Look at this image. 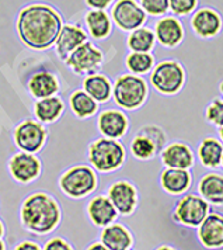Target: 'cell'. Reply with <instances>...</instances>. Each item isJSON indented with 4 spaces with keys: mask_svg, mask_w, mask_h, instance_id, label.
<instances>
[{
    "mask_svg": "<svg viewBox=\"0 0 223 250\" xmlns=\"http://www.w3.org/2000/svg\"><path fill=\"white\" fill-rule=\"evenodd\" d=\"M3 232H4V230H3V225H1V222H0V238L3 236Z\"/></svg>",
    "mask_w": 223,
    "mask_h": 250,
    "instance_id": "42",
    "label": "cell"
},
{
    "mask_svg": "<svg viewBox=\"0 0 223 250\" xmlns=\"http://www.w3.org/2000/svg\"><path fill=\"white\" fill-rule=\"evenodd\" d=\"M28 89L34 97H38L40 100L46 99L58 91V80L49 72H37L30 79Z\"/></svg>",
    "mask_w": 223,
    "mask_h": 250,
    "instance_id": "23",
    "label": "cell"
},
{
    "mask_svg": "<svg viewBox=\"0 0 223 250\" xmlns=\"http://www.w3.org/2000/svg\"><path fill=\"white\" fill-rule=\"evenodd\" d=\"M223 145L216 138H205L198 146V158L208 169H216L221 165Z\"/></svg>",
    "mask_w": 223,
    "mask_h": 250,
    "instance_id": "24",
    "label": "cell"
},
{
    "mask_svg": "<svg viewBox=\"0 0 223 250\" xmlns=\"http://www.w3.org/2000/svg\"><path fill=\"white\" fill-rule=\"evenodd\" d=\"M205 117L211 124L216 126H223V100L215 99L209 103V105L205 110Z\"/></svg>",
    "mask_w": 223,
    "mask_h": 250,
    "instance_id": "32",
    "label": "cell"
},
{
    "mask_svg": "<svg viewBox=\"0 0 223 250\" xmlns=\"http://www.w3.org/2000/svg\"><path fill=\"white\" fill-rule=\"evenodd\" d=\"M219 137H221V139L223 141V126H221V128H219Z\"/></svg>",
    "mask_w": 223,
    "mask_h": 250,
    "instance_id": "41",
    "label": "cell"
},
{
    "mask_svg": "<svg viewBox=\"0 0 223 250\" xmlns=\"http://www.w3.org/2000/svg\"><path fill=\"white\" fill-rule=\"evenodd\" d=\"M87 250H108L102 243H100V242H96V243H91L89 248H87Z\"/></svg>",
    "mask_w": 223,
    "mask_h": 250,
    "instance_id": "39",
    "label": "cell"
},
{
    "mask_svg": "<svg viewBox=\"0 0 223 250\" xmlns=\"http://www.w3.org/2000/svg\"><path fill=\"white\" fill-rule=\"evenodd\" d=\"M198 0H168V9L176 16H188L195 10Z\"/></svg>",
    "mask_w": 223,
    "mask_h": 250,
    "instance_id": "34",
    "label": "cell"
},
{
    "mask_svg": "<svg viewBox=\"0 0 223 250\" xmlns=\"http://www.w3.org/2000/svg\"><path fill=\"white\" fill-rule=\"evenodd\" d=\"M84 90L89 94L93 100L97 102H107L111 96V83L102 75H90L86 78L84 83Z\"/></svg>",
    "mask_w": 223,
    "mask_h": 250,
    "instance_id": "26",
    "label": "cell"
},
{
    "mask_svg": "<svg viewBox=\"0 0 223 250\" xmlns=\"http://www.w3.org/2000/svg\"><path fill=\"white\" fill-rule=\"evenodd\" d=\"M160 184L168 194L179 195L185 193L191 186L190 171L181 169H166L160 176Z\"/></svg>",
    "mask_w": 223,
    "mask_h": 250,
    "instance_id": "22",
    "label": "cell"
},
{
    "mask_svg": "<svg viewBox=\"0 0 223 250\" xmlns=\"http://www.w3.org/2000/svg\"><path fill=\"white\" fill-rule=\"evenodd\" d=\"M131 150L134 153L135 158L141 160H147L155 156L156 153V145L155 142L149 137H146L143 134H138L134 138L132 144H131Z\"/></svg>",
    "mask_w": 223,
    "mask_h": 250,
    "instance_id": "31",
    "label": "cell"
},
{
    "mask_svg": "<svg viewBox=\"0 0 223 250\" xmlns=\"http://www.w3.org/2000/svg\"><path fill=\"white\" fill-rule=\"evenodd\" d=\"M139 134H143L146 137H149L156 145V150H162L164 146V142H166V135L163 134V131L157 126H145Z\"/></svg>",
    "mask_w": 223,
    "mask_h": 250,
    "instance_id": "35",
    "label": "cell"
},
{
    "mask_svg": "<svg viewBox=\"0 0 223 250\" xmlns=\"http://www.w3.org/2000/svg\"><path fill=\"white\" fill-rule=\"evenodd\" d=\"M209 214V204L202 198L201 195L188 194L180 198L176 204L173 218L184 227L198 228L202 221Z\"/></svg>",
    "mask_w": 223,
    "mask_h": 250,
    "instance_id": "6",
    "label": "cell"
},
{
    "mask_svg": "<svg viewBox=\"0 0 223 250\" xmlns=\"http://www.w3.org/2000/svg\"><path fill=\"white\" fill-rule=\"evenodd\" d=\"M219 90H221V93H222V94H223V82H222V83H221V86H219Z\"/></svg>",
    "mask_w": 223,
    "mask_h": 250,
    "instance_id": "44",
    "label": "cell"
},
{
    "mask_svg": "<svg viewBox=\"0 0 223 250\" xmlns=\"http://www.w3.org/2000/svg\"><path fill=\"white\" fill-rule=\"evenodd\" d=\"M108 200L111 201L117 212L122 215L132 214L138 203L136 190L128 182H117L112 184L108 190Z\"/></svg>",
    "mask_w": 223,
    "mask_h": 250,
    "instance_id": "12",
    "label": "cell"
},
{
    "mask_svg": "<svg viewBox=\"0 0 223 250\" xmlns=\"http://www.w3.org/2000/svg\"><path fill=\"white\" fill-rule=\"evenodd\" d=\"M101 243L108 250H129L134 239L123 225L112 224L101 232Z\"/></svg>",
    "mask_w": 223,
    "mask_h": 250,
    "instance_id": "18",
    "label": "cell"
},
{
    "mask_svg": "<svg viewBox=\"0 0 223 250\" xmlns=\"http://www.w3.org/2000/svg\"><path fill=\"white\" fill-rule=\"evenodd\" d=\"M191 27L194 33L201 38H212L219 34L222 28V19L213 9L205 7L195 13L191 19Z\"/></svg>",
    "mask_w": 223,
    "mask_h": 250,
    "instance_id": "14",
    "label": "cell"
},
{
    "mask_svg": "<svg viewBox=\"0 0 223 250\" xmlns=\"http://www.w3.org/2000/svg\"><path fill=\"white\" fill-rule=\"evenodd\" d=\"M185 80V72L176 61H164L152 72L150 82L157 91L163 94H176L181 90Z\"/></svg>",
    "mask_w": 223,
    "mask_h": 250,
    "instance_id": "5",
    "label": "cell"
},
{
    "mask_svg": "<svg viewBox=\"0 0 223 250\" xmlns=\"http://www.w3.org/2000/svg\"><path fill=\"white\" fill-rule=\"evenodd\" d=\"M155 65V58L149 52H131L126 57V68L135 75L147 73Z\"/></svg>",
    "mask_w": 223,
    "mask_h": 250,
    "instance_id": "30",
    "label": "cell"
},
{
    "mask_svg": "<svg viewBox=\"0 0 223 250\" xmlns=\"http://www.w3.org/2000/svg\"><path fill=\"white\" fill-rule=\"evenodd\" d=\"M59 219L61 212L58 204L48 194H33L22 204V225L34 233H49L55 229Z\"/></svg>",
    "mask_w": 223,
    "mask_h": 250,
    "instance_id": "2",
    "label": "cell"
},
{
    "mask_svg": "<svg viewBox=\"0 0 223 250\" xmlns=\"http://www.w3.org/2000/svg\"><path fill=\"white\" fill-rule=\"evenodd\" d=\"M70 105L73 113L80 118L89 117L97 110L96 100H93L86 91H75L70 97Z\"/></svg>",
    "mask_w": 223,
    "mask_h": 250,
    "instance_id": "29",
    "label": "cell"
},
{
    "mask_svg": "<svg viewBox=\"0 0 223 250\" xmlns=\"http://www.w3.org/2000/svg\"><path fill=\"white\" fill-rule=\"evenodd\" d=\"M112 20L123 31H134L146 21V13L135 0H118L112 7Z\"/></svg>",
    "mask_w": 223,
    "mask_h": 250,
    "instance_id": "9",
    "label": "cell"
},
{
    "mask_svg": "<svg viewBox=\"0 0 223 250\" xmlns=\"http://www.w3.org/2000/svg\"><path fill=\"white\" fill-rule=\"evenodd\" d=\"M14 138L19 148L25 150L27 153H33L42 146L45 141V131L41 125L34 121H24L17 126Z\"/></svg>",
    "mask_w": 223,
    "mask_h": 250,
    "instance_id": "13",
    "label": "cell"
},
{
    "mask_svg": "<svg viewBox=\"0 0 223 250\" xmlns=\"http://www.w3.org/2000/svg\"><path fill=\"white\" fill-rule=\"evenodd\" d=\"M87 41V33L79 27V25H72L66 24L61 28L59 35L55 41V49L58 57L63 61H66L67 57L81 44Z\"/></svg>",
    "mask_w": 223,
    "mask_h": 250,
    "instance_id": "10",
    "label": "cell"
},
{
    "mask_svg": "<svg viewBox=\"0 0 223 250\" xmlns=\"http://www.w3.org/2000/svg\"><path fill=\"white\" fill-rule=\"evenodd\" d=\"M147 86L145 80L136 75H123L115 82L114 99L118 105L126 110H135L141 107L146 100Z\"/></svg>",
    "mask_w": 223,
    "mask_h": 250,
    "instance_id": "4",
    "label": "cell"
},
{
    "mask_svg": "<svg viewBox=\"0 0 223 250\" xmlns=\"http://www.w3.org/2000/svg\"><path fill=\"white\" fill-rule=\"evenodd\" d=\"M9 167H10L11 176L21 183L31 182L38 176L41 169L38 159H35L31 153L14 155L9 163Z\"/></svg>",
    "mask_w": 223,
    "mask_h": 250,
    "instance_id": "17",
    "label": "cell"
},
{
    "mask_svg": "<svg viewBox=\"0 0 223 250\" xmlns=\"http://www.w3.org/2000/svg\"><path fill=\"white\" fill-rule=\"evenodd\" d=\"M14 250H42L35 242H31V240H25V242H21L20 245L16 246Z\"/></svg>",
    "mask_w": 223,
    "mask_h": 250,
    "instance_id": "38",
    "label": "cell"
},
{
    "mask_svg": "<svg viewBox=\"0 0 223 250\" xmlns=\"http://www.w3.org/2000/svg\"><path fill=\"white\" fill-rule=\"evenodd\" d=\"M0 250H4V243L1 240H0Z\"/></svg>",
    "mask_w": 223,
    "mask_h": 250,
    "instance_id": "43",
    "label": "cell"
},
{
    "mask_svg": "<svg viewBox=\"0 0 223 250\" xmlns=\"http://www.w3.org/2000/svg\"><path fill=\"white\" fill-rule=\"evenodd\" d=\"M87 212H89L90 219L97 225V227H108L117 218V209L114 208L111 201L108 200V197L99 195L94 197L90 201L87 207Z\"/></svg>",
    "mask_w": 223,
    "mask_h": 250,
    "instance_id": "19",
    "label": "cell"
},
{
    "mask_svg": "<svg viewBox=\"0 0 223 250\" xmlns=\"http://www.w3.org/2000/svg\"><path fill=\"white\" fill-rule=\"evenodd\" d=\"M65 62L75 73L94 75L102 63V52L91 42L86 41L84 44L76 48Z\"/></svg>",
    "mask_w": 223,
    "mask_h": 250,
    "instance_id": "8",
    "label": "cell"
},
{
    "mask_svg": "<svg viewBox=\"0 0 223 250\" xmlns=\"http://www.w3.org/2000/svg\"><path fill=\"white\" fill-rule=\"evenodd\" d=\"M61 28V16L46 4L27 6L17 19L19 37L33 49H46L54 45Z\"/></svg>",
    "mask_w": 223,
    "mask_h": 250,
    "instance_id": "1",
    "label": "cell"
},
{
    "mask_svg": "<svg viewBox=\"0 0 223 250\" xmlns=\"http://www.w3.org/2000/svg\"><path fill=\"white\" fill-rule=\"evenodd\" d=\"M198 193L209 204H223V176L208 173L198 183Z\"/></svg>",
    "mask_w": 223,
    "mask_h": 250,
    "instance_id": "21",
    "label": "cell"
},
{
    "mask_svg": "<svg viewBox=\"0 0 223 250\" xmlns=\"http://www.w3.org/2000/svg\"><path fill=\"white\" fill-rule=\"evenodd\" d=\"M221 165H222V166H223V155H222V160H221Z\"/></svg>",
    "mask_w": 223,
    "mask_h": 250,
    "instance_id": "45",
    "label": "cell"
},
{
    "mask_svg": "<svg viewBox=\"0 0 223 250\" xmlns=\"http://www.w3.org/2000/svg\"><path fill=\"white\" fill-rule=\"evenodd\" d=\"M99 128L105 137L121 138L128 129V120L122 113L108 110L99 117Z\"/></svg>",
    "mask_w": 223,
    "mask_h": 250,
    "instance_id": "20",
    "label": "cell"
},
{
    "mask_svg": "<svg viewBox=\"0 0 223 250\" xmlns=\"http://www.w3.org/2000/svg\"><path fill=\"white\" fill-rule=\"evenodd\" d=\"M86 25L90 35L96 40H104L111 33V20L104 10H90L86 14Z\"/></svg>",
    "mask_w": 223,
    "mask_h": 250,
    "instance_id": "25",
    "label": "cell"
},
{
    "mask_svg": "<svg viewBox=\"0 0 223 250\" xmlns=\"http://www.w3.org/2000/svg\"><path fill=\"white\" fill-rule=\"evenodd\" d=\"M156 250H177V249H174V248H171V246H160V248H157Z\"/></svg>",
    "mask_w": 223,
    "mask_h": 250,
    "instance_id": "40",
    "label": "cell"
},
{
    "mask_svg": "<svg viewBox=\"0 0 223 250\" xmlns=\"http://www.w3.org/2000/svg\"><path fill=\"white\" fill-rule=\"evenodd\" d=\"M63 111V103L55 96L41 99L35 104V115L42 123H51L56 120Z\"/></svg>",
    "mask_w": 223,
    "mask_h": 250,
    "instance_id": "27",
    "label": "cell"
},
{
    "mask_svg": "<svg viewBox=\"0 0 223 250\" xmlns=\"http://www.w3.org/2000/svg\"><path fill=\"white\" fill-rule=\"evenodd\" d=\"M125 159L123 146L114 141L101 138L93 142L89 150L90 163L100 171H112L118 169Z\"/></svg>",
    "mask_w": 223,
    "mask_h": 250,
    "instance_id": "3",
    "label": "cell"
},
{
    "mask_svg": "<svg viewBox=\"0 0 223 250\" xmlns=\"http://www.w3.org/2000/svg\"><path fill=\"white\" fill-rule=\"evenodd\" d=\"M155 33L150 28L139 27L128 37L126 44L132 52H149L155 46Z\"/></svg>",
    "mask_w": 223,
    "mask_h": 250,
    "instance_id": "28",
    "label": "cell"
},
{
    "mask_svg": "<svg viewBox=\"0 0 223 250\" xmlns=\"http://www.w3.org/2000/svg\"><path fill=\"white\" fill-rule=\"evenodd\" d=\"M114 0H86L87 6L93 10H104L111 4Z\"/></svg>",
    "mask_w": 223,
    "mask_h": 250,
    "instance_id": "37",
    "label": "cell"
},
{
    "mask_svg": "<svg viewBox=\"0 0 223 250\" xmlns=\"http://www.w3.org/2000/svg\"><path fill=\"white\" fill-rule=\"evenodd\" d=\"M141 7L153 17L163 16L168 12V0H141Z\"/></svg>",
    "mask_w": 223,
    "mask_h": 250,
    "instance_id": "33",
    "label": "cell"
},
{
    "mask_svg": "<svg viewBox=\"0 0 223 250\" xmlns=\"http://www.w3.org/2000/svg\"><path fill=\"white\" fill-rule=\"evenodd\" d=\"M96 174L86 166H78L66 171L61 179V188L69 197L80 198L96 188Z\"/></svg>",
    "mask_w": 223,
    "mask_h": 250,
    "instance_id": "7",
    "label": "cell"
},
{
    "mask_svg": "<svg viewBox=\"0 0 223 250\" xmlns=\"http://www.w3.org/2000/svg\"><path fill=\"white\" fill-rule=\"evenodd\" d=\"M162 160L168 169H181L188 170L194 166V153L188 145L182 142H174L168 145L162 152Z\"/></svg>",
    "mask_w": 223,
    "mask_h": 250,
    "instance_id": "15",
    "label": "cell"
},
{
    "mask_svg": "<svg viewBox=\"0 0 223 250\" xmlns=\"http://www.w3.org/2000/svg\"><path fill=\"white\" fill-rule=\"evenodd\" d=\"M198 239L206 249L223 248V215L216 212L208 214L198 227Z\"/></svg>",
    "mask_w": 223,
    "mask_h": 250,
    "instance_id": "11",
    "label": "cell"
},
{
    "mask_svg": "<svg viewBox=\"0 0 223 250\" xmlns=\"http://www.w3.org/2000/svg\"><path fill=\"white\" fill-rule=\"evenodd\" d=\"M44 250H73L70 248V245L65 242L63 239L54 238L46 242Z\"/></svg>",
    "mask_w": 223,
    "mask_h": 250,
    "instance_id": "36",
    "label": "cell"
},
{
    "mask_svg": "<svg viewBox=\"0 0 223 250\" xmlns=\"http://www.w3.org/2000/svg\"><path fill=\"white\" fill-rule=\"evenodd\" d=\"M155 37L166 48H174L184 38V28L176 17L166 16L160 19L155 27Z\"/></svg>",
    "mask_w": 223,
    "mask_h": 250,
    "instance_id": "16",
    "label": "cell"
}]
</instances>
